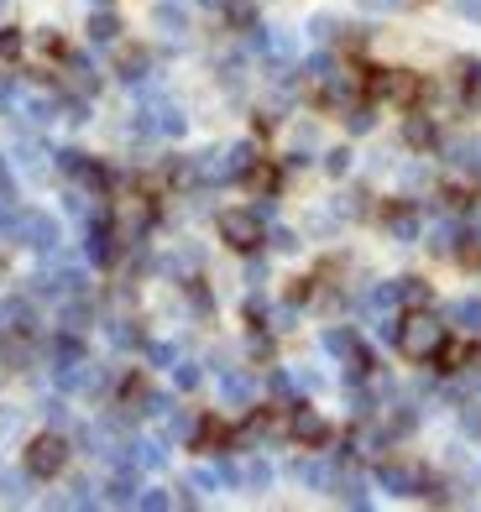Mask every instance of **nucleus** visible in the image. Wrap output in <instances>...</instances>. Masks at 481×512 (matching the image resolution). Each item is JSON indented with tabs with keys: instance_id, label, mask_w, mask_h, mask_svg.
<instances>
[{
	"instance_id": "f03ea898",
	"label": "nucleus",
	"mask_w": 481,
	"mask_h": 512,
	"mask_svg": "<svg viewBox=\"0 0 481 512\" xmlns=\"http://www.w3.org/2000/svg\"><path fill=\"white\" fill-rule=\"evenodd\" d=\"M220 241L236 246V251H257L267 241L262 215H257V209H225V215H220Z\"/></svg>"
},
{
	"instance_id": "9b49d317",
	"label": "nucleus",
	"mask_w": 481,
	"mask_h": 512,
	"mask_svg": "<svg viewBox=\"0 0 481 512\" xmlns=\"http://www.w3.org/2000/svg\"><path fill=\"white\" fill-rule=\"evenodd\" d=\"M89 262H100V267L116 262V230H110L105 220L89 225Z\"/></svg>"
},
{
	"instance_id": "9d476101",
	"label": "nucleus",
	"mask_w": 481,
	"mask_h": 512,
	"mask_svg": "<svg viewBox=\"0 0 481 512\" xmlns=\"http://www.w3.org/2000/svg\"><path fill=\"white\" fill-rule=\"evenodd\" d=\"M403 142L414 147V152H434V142H440V131H434L429 115H408V121H403Z\"/></svg>"
},
{
	"instance_id": "a878e982",
	"label": "nucleus",
	"mask_w": 481,
	"mask_h": 512,
	"mask_svg": "<svg viewBox=\"0 0 481 512\" xmlns=\"http://www.w3.org/2000/svg\"><path fill=\"white\" fill-rule=\"evenodd\" d=\"M455 319H466V324H471V330H481V304H476V298H466V304H461V309H455Z\"/></svg>"
},
{
	"instance_id": "c85d7f7f",
	"label": "nucleus",
	"mask_w": 481,
	"mask_h": 512,
	"mask_svg": "<svg viewBox=\"0 0 481 512\" xmlns=\"http://www.w3.org/2000/svg\"><path fill=\"white\" fill-rule=\"evenodd\" d=\"M0 486H6V497H11V502H21V497H27V481H21V476H6Z\"/></svg>"
},
{
	"instance_id": "5701e85b",
	"label": "nucleus",
	"mask_w": 481,
	"mask_h": 512,
	"mask_svg": "<svg viewBox=\"0 0 481 512\" xmlns=\"http://www.w3.org/2000/svg\"><path fill=\"white\" fill-rule=\"evenodd\" d=\"M157 131H168V136H183V115H178V110H157Z\"/></svg>"
},
{
	"instance_id": "72a5a7b5",
	"label": "nucleus",
	"mask_w": 481,
	"mask_h": 512,
	"mask_svg": "<svg viewBox=\"0 0 481 512\" xmlns=\"http://www.w3.org/2000/svg\"><path fill=\"white\" fill-rule=\"evenodd\" d=\"M95 6H110V0H95Z\"/></svg>"
},
{
	"instance_id": "f8f14e48",
	"label": "nucleus",
	"mask_w": 481,
	"mask_h": 512,
	"mask_svg": "<svg viewBox=\"0 0 481 512\" xmlns=\"http://www.w3.org/2000/svg\"><path fill=\"white\" fill-rule=\"evenodd\" d=\"M116 37H121V21H116V11L100 6L95 16H89V42H116Z\"/></svg>"
},
{
	"instance_id": "6e6552de",
	"label": "nucleus",
	"mask_w": 481,
	"mask_h": 512,
	"mask_svg": "<svg viewBox=\"0 0 481 512\" xmlns=\"http://www.w3.org/2000/svg\"><path fill=\"white\" fill-rule=\"evenodd\" d=\"M16 230H21V236H27V246H37V251H53V246H58V220H53V215H21Z\"/></svg>"
},
{
	"instance_id": "412c9836",
	"label": "nucleus",
	"mask_w": 481,
	"mask_h": 512,
	"mask_svg": "<svg viewBox=\"0 0 481 512\" xmlns=\"http://www.w3.org/2000/svg\"><path fill=\"white\" fill-rule=\"evenodd\" d=\"M236 476H241L246 486H267V481H272V471H267V465H262V460H251V465H246V471H236Z\"/></svg>"
},
{
	"instance_id": "1a4fd4ad",
	"label": "nucleus",
	"mask_w": 481,
	"mask_h": 512,
	"mask_svg": "<svg viewBox=\"0 0 481 512\" xmlns=\"http://www.w3.org/2000/svg\"><path fill=\"white\" fill-rule=\"evenodd\" d=\"M0 335H32V304L27 298H6V304H0Z\"/></svg>"
},
{
	"instance_id": "dca6fc26",
	"label": "nucleus",
	"mask_w": 481,
	"mask_h": 512,
	"mask_svg": "<svg viewBox=\"0 0 481 512\" xmlns=\"http://www.w3.org/2000/svg\"><path fill=\"white\" fill-rule=\"evenodd\" d=\"M131 465H136V471H152V465H163V445H152V439H136V445H131Z\"/></svg>"
},
{
	"instance_id": "0eeeda50",
	"label": "nucleus",
	"mask_w": 481,
	"mask_h": 512,
	"mask_svg": "<svg viewBox=\"0 0 481 512\" xmlns=\"http://www.w3.org/2000/svg\"><path fill=\"white\" fill-rule=\"evenodd\" d=\"M288 434L299 439V445H309V450L330 445V424H325V418H319L314 408H293V418H288Z\"/></svg>"
},
{
	"instance_id": "2f4dec72",
	"label": "nucleus",
	"mask_w": 481,
	"mask_h": 512,
	"mask_svg": "<svg viewBox=\"0 0 481 512\" xmlns=\"http://www.w3.org/2000/svg\"><path fill=\"white\" fill-rule=\"evenodd\" d=\"M272 246H278V251H293V246H299V241H293L288 230H272Z\"/></svg>"
},
{
	"instance_id": "393cba45",
	"label": "nucleus",
	"mask_w": 481,
	"mask_h": 512,
	"mask_svg": "<svg viewBox=\"0 0 481 512\" xmlns=\"http://www.w3.org/2000/svg\"><path fill=\"white\" fill-rule=\"evenodd\" d=\"M173 382H178L183 392H189V387H199V366H189V361H183V366L173 371Z\"/></svg>"
},
{
	"instance_id": "7ed1b4c3",
	"label": "nucleus",
	"mask_w": 481,
	"mask_h": 512,
	"mask_svg": "<svg viewBox=\"0 0 481 512\" xmlns=\"http://www.w3.org/2000/svg\"><path fill=\"white\" fill-rule=\"evenodd\" d=\"M63 465H68V439L63 434H37L32 445H27V476L53 481Z\"/></svg>"
},
{
	"instance_id": "2eb2a0df",
	"label": "nucleus",
	"mask_w": 481,
	"mask_h": 512,
	"mask_svg": "<svg viewBox=\"0 0 481 512\" xmlns=\"http://www.w3.org/2000/svg\"><path fill=\"white\" fill-rule=\"evenodd\" d=\"M387 225H393V230H398L403 241H414V236H419V215H414V209H408V204L387 209Z\"/></svg>"
},
{
	"instance_id": "a211bd4d",
	"label": "nucleus",
	"mask_w": 481,
	"mask_h": 512,
	"mask_svg": "<svg viewBox=\"0 0 481 512\" xmlns=\"http://www.w3.org/2000/svg\"><path fill=\"white\" fill-rule=\"evenodd\" d=\"M346 126L351 131H372V105H351L346 110Z\"/></svg>"
},
{
	"instance_id": "b1692460",
	"label": "nucleus",
	"mask_w": 481,
	"mask_h": 512,
	"mask_svg": "<svg viewBox=\"0 0 481 512\" xmlns=\"http://www.w3.org/2000/svg\"><path fill=\"white\" fill-rule=\"evenodd\" d=\"M325 168H330L335 178H340V173H351V152H346V147H335V152L325 157Z\"/></svg>"
},
{
	"instance_id": "f3484780",
	"label": "nucleus",
	"mask_w": 481,
	"mask_h": 512,
	"mask_svg": "<svg viewBox=\"0 0 481 512\" xmlns=\"http://www.w3.org/2000/svg\"><path fill=\"white\" fill-rule=\"evenodd\" d=\"M293 471H299V481H309V486H330V471L319 460H299Z\"/></svg>"
},
{
	"instance_id": "39448f33",
	"label": "nucleus",
	"mask_w": 481,
	"mask_h": 512,
	"mask_svg": "<svg viewBox=\"0 0 481 512\" xmlns=\"http://www.w3.org/2000/svg\"><path fill=\"white\" fill-rule=\"evenodd\" d=\"M377 304L393 309V314H398V309H424V304H429V288L419 283V277H393V283L377 293Z\"/></svg>"
},
{
	"instance_id": "423d86ee",
	"label": "nucleus",
	"mask_w": 481,
	"mask_h": 512,
	"mask_svg": "<svg viewBox=\"0 0 481 512\" xmlns=\"http://www.w3.org/2000/svg\"><path fill=\"white\" fill-rule=\"evenodd\" d=\"M325 351L346 361V371H351V377H366V371H372V361H366L361 340H356L351 330H325Z\"/></svg>"
},
{
	"instance_id": "7c9ffc66",
	"label": "nucleus",
	"mask_w": 481,
	"mask_h": 512,
	"mask_svg": "<svg viewBox=\"0 0 481 512\" xmlns=\"http://www.w3.org/2000/svg\"><path fill=\"white\" fill-rule=\"evenodd\" d=\"M361 6H366V11H403L408 0H361Z\"/></svg>"
},
{
	"instance_id": "cd10ccee",
	"label": "nucleus",
	"mask_w": 481,
	"mask_h": 512,
	"mask_svg": "<svg viewBox=\"0 0 481 512\" xmlns=\"http://www.w3.org/2000/svg\"><path fill=\"white\" fill-rule=\"evenodd\" d=\"M246 392H251V387H246V377H225V398H236V403H241Z\"/></svg>"
},
{
	"instance_id": "aec40b11",
	"label": "nucleus",
	"mask_w": 481,
	"mask_h": 512,
	"mask_svg": "<svg viewBox=\"0 0 481 512\" xmlns=\"http://www.w3.org/2000/svg\"><path fill=\"white\" fill-rule=\"evenodd\" d=\"M142 68H147V53H136V48L121 53V74H126V79H142Z\"/></svg>"
},
{
	"instance_id": "20e7f679",
	"label": "nucleus",
	"mask_w": 481,
	"mask_h": 512,
	"mask_svg": "<svg viewBox=\"0 0 481 512\" xmlns=\"http://www.w3.org/2000/svg\"><path fill=\"white\" fill-rule=\"evenodd\" d=\"M377 481L398 497H434V486L419 465H377Z\"/></svg>"
},
{
	"instance_id": "4468645a",
	"label": "nucleus",
	"mask_w": 481,
	"mask_h": 512,
	"mask_svg": "<svg viewBox=\"0 0 481 512\" xmlns=\"http://www.w3.org/2000/svg\"><path fill=\"white\" fill-rule=\"evenodd\" d=\"M225 21H231V27H241V32H251L257 27V6H251V0H225Z\"/></svg>"
},
{
	"instance_id": "c756f323",
	"label": "nucleus",
	"mask_w": 481,
	"mask_h": 512,
	"mask_svg": "<svg viewBox=\"0 0 481 512\" xmlns=\"http://www.w3.org/2000/svg\"><path fill=\"white\" fill-rule=\"evenodd\" d=\"M466 95H481V63H466Z\"/></svg>"
},
{
	"instance_id": "473e14b6",
	"label": "nucleus",
	"mask_w": 481,
	"mask_h": 512,
	"mask_svg": "<svg viewBox=\"0 0 481 512\" xmlns=\"http://www.w3.org/2000/svg\"><path fill=\"white\" fill-rule=\"evenodd\" d=\"M199 6H225V0H199Z\"/></svg>"
},
{
	"instance_id": "6ab92c4d",
	"label": "nucleus",
	"mask_w": 481,
	"mask_h": 512,
	"mask_svg": "<svg viewBox=\"0 0 481 512\" xmlns=\"http://www.w3.org/2000/svg\"><path fill=\"white\" fill-rule=\"evenodd\" d=\"M0 58H21V32L16 27H0Z\"/></svg>"
},
{
	"instance_id": "f257e3e1",
	"label": "nucleus",
	"mask_w": 481,
	"mask_h": 512,
	"mask_svg": "<svg viewBox=\"0 0 481 512\" xmlns=\"http://www.w3.org/2000/svg\"><path fill=\"white\" fill-rule=\"evenodd\" d=\"M393 345H398L408 361H434V351L445 345V324L434 319V314H424V309H414V314H403V319H398Z\"/></svg>"
},
{
	"instance_id": "bb28decb",
	"label": "nucleus",
	"mask_w": 481,
	"mask_h": 512,
	"mask_svg": "<svg viewBox=\"0 0 481 512\" xmlns=\"http://www.w3.org/2000/svg\"><path fill=\"white\" fill-rule=\"evenodd\" d=\"M340 502H351V507H366V497H361V481H340Z\"/></svg>"
},
{
	"instance_id": "ddd939ff",
	"label": "nucleus",
	"mask_w": 481,
	"mask_h": 512,
	"mask_svg": "<svg viewBox=\"0 0 481 512\" xmlns=\"http://www.w3.org/2000/svg\"><path fill=\"white\" fill-rule=\"evenodd\" d=\"M194 445H199V450H225V445H231V429H225L220 418H204L199 434H194Z\"/></svg>"
},
{
	"instance_id": "4be33fe9",
	"label": "nucleus",
	"mask_w": 481,
	"mask_h": 512,
	"mask_svg": "<svg viewBox=\"0 0 481 512\" xmlns=\"http://www.w3.org/2000/svg\"><path fill=\"white\" fill-rule=\"evenodd\" d=\"M136 507H147V512H163V507H173V497H168V492H136Z\"/></svg>"
}]
</instances>
